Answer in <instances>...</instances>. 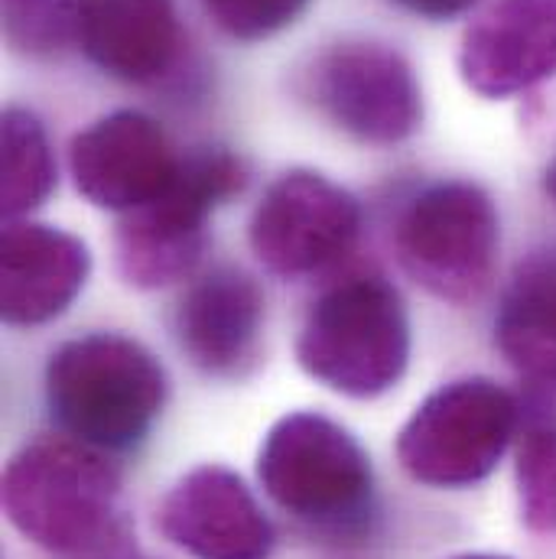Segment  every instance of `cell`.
<instances>
[{"label":"cell","mask_w":556,"mask_h":559,"mask_svg":"<svg viewBox=\"0 0 556 559\" xmlns=\"http://www.w3.org/2000/svg\"><path fill=\"white\" fill-rule=\"evenodd\" d=\"M498 248V209L469 179H442L419 189L394 225V251L404 274L452 306H472L492 289Z\"/></svg>","instance_id":"5b68a950"},{"label":"cell","mask_w":556,"mask_h":559,"mask_svg":"<svg viewBox=\"0 0 556 559\" xmlns=\"http://www.w3.org/2000/svg\"><path fill=\"white\" fill-rule=\"evenodd\" d=\"M258 478L277 508L322 531H352L371 511V459L322 414L280 417L261 442Z\"/></svg>","instance_id":"277c9868"},{"label":"cell","mask_w":556,"mask_h":559,"mask_svg":"<svg viewBox=\"0 0 556 559\" xmlns=\"http://www.w3.org/2000/svg\"><path fill=\"white\" fill-rule=\"evenodd\" d=\"M248 182L241 156L228 150H199L182 156L173 186L128 212L118 225V271L138 289H163L186 280L205 251V222Z\"/></svg>","instance_id":"52a82bcc"},{"label":"cell","mask_w":556,"mask_h":559,"mask_svg":"<svg viewBox=\"0 0 556 559\" xmlns=\"http://www.w3.org/2000/svg\"><path fill=\"white\" fill-rule=\"evenodd\" d=\"M264 325V296L258 283L222 267L196 280L176 309V338L189 361L215 378L238 374L255 348Z\"/></svg>","instance_id":"5bb4252c"},{"label":"cell","mask_w":556,"mask_h":559,"mask_svg":"<svg viewBox=\"0 0 556 559\" xmlns=\"http://www.w3.org/2000/svg\"><path fill=\"white\" fill-rule=\"evenodd\" d=\"M362 235V205L352 192L312 169H289L251 215V251L277 277H316L342 264Z\"/></svg>","instance_id":"9c48e42d"},{"label":"cell","mask_w":556,"mask_h":559,"mask_svg":"<svg viewBox=\"0 0 556 559\" xmlns=\"http://www.w3.org/2000/svg\"><path fill=\"white\" fill-rule=\"evenodd\" d=\"M296 361L335 394L355 401L388 394L411 361V319L401 293L378 274L329 286L299 329Z\"/></svg>","instance_id":"3957f363"},{"label":"cell","mask_w":556,"mask_h":559,"mask_svg":"<svg viewBox=\"0 0 556 559\" xmlns=\"http://www.w3.org/2000/svg\"><path fill=\"white\" fill-rule=\"evenodd\" d=\"M398 7H404L407 13H417L423 20H452L469 13L478 0H391Z\"/></svg>","instance_id":"44dd1931"},{"label":"cell","mask_w":556,"mask_h":559,"mask_svg":"<svg viewBox=\"0 0 556 559\" xmlns=\"http://www.w3.org/2000/svg\"><path fill=\"white\" fill-rule=\"evenodd\" d=\"M495 342L528 384L556 388V245L534 251L505 286Z\"/></svg>","instance_id":"2e32d148"},{"label":"cell","mask_w":556,"mask_h":559,"mask_svg":"<svg viewBox=\"0 0 556 559\" xmlns=\"http://www.w3.org/2000/svg\"><path fill=\"white\" fill-rule=\"evenodd\" d=\"M166 131L143 111H111L79 131L69 146L75 189L98 209L138 212L159 199L179 176Z\"/></svg>","instance_id":"30bf717a"},{"label":"cell","mask_w":556,"mask_h":559,"mask_svg":"<svg viewBox=\"0 0 556 559\" xmlns=\"http://www.w3.org/2000/svg\"><path fill=\"white\" fill-rule=\"evenodd\" d=\"M121 478L102 449L46 436L23 445L3 472L10 524L49 554L102 550L118 527Z\"/></svg>","instance_id":"7a4b0ae2"},{"label":"cell","mask_w":556,"mask_h":559,"mask_svg":"<svg viewBox=\"0 0 556 559\" xmlns=\"http://www.w3.org/2000/svg\"><path fill=\"white\" fill-rule=\"evenodd\" d=\"M79 49L111 79L159 82L182 52L173 0H82Z\"/></svg>","instance_id":"9a60e30c"},{"label":"cell","mask_w":556,"mask_h":559,"mask_svg":"<svg viewBox=\"0 0 556 559\" xmlns=\"http://www.w3.org/2000/svg\"><path fill=\"white\" fill-rule=\"evenodd\" d=\"M52 419L95 449H134L166 404L159 361L128 335L92 332L59 345L46 365Z\"/></svg>","instance_id":"6da1fadb"},{"label":"cell","mask_w":556,"mask_h":559,"mask_svg":"<svg viewBox=\"0 0 556 559\" xmlns=\"http://www.w3.org/2000/svg\"><path fill=\"white\" fill-rule=\"evenodd\" d=\"M3 39L23 56H52L79 46L82 0H0Z\"/></svg>","instance_id":"d6986e66"},{"label":"cell","mask_w":556,"mask_h":559,"mask_svg":"<svg viewBox=\"0 0 556 559\" xmlns=\"http://www.w3.org/2000/svg\"><path fill=\"white\" fill-rule=\"evenodd\" d=\"M56 189V156L43 121L26 108L0 118V205L7 222L39 209Z\"/></svg>","instance_id":"ac0fdd59"},{"label":"cell","mask_w":556,"mask_h":559,"mask_svg":"<svg viewBox=\"0 0 556 559\" xmlns=\"http://www.w3.org/2000/svg\"><path fill=\"white\" fill-rule=\"evenodd\" d=\"M521 429V397L492 378H459L433 391L398 436L404 472L429 488L485 481Z\"/></svg>","instance_id":"8992f818"},{"label":"cell","mask_w":556,"mask_h":559,"mask_svg":"<svg viewBox=\"0 0 556 559\" xmlns=\"http://www.w3.org/2000/svg\"><path fill=\"white\" fill-rule=\"evenodd\" d=\"M531 388V401H521L514 462L521 521L531 534L556 537V388Z\"/></svg>","instance_id":"e0dca14e"},{"label":"cell","mask_w":556,"mask_h":559,"mask_svg":"<svg viewBox=\"0 0 556 559\" xmlns=\"http://www.w3.org/2000/svg\"><path fill=\"white\" fill-rule=\"evenodd\" d=\"M309 98L329 124L371 146H394L423 124L417 72L385 43L352 39L326 49L309 72Z\"/></svg>","instance_id":"ba28073f"},{"label":"cell","mask_w":556,"mask_h":559,"mask_svg":"<svg viewBox=\"0 0 556 559\" xmlns=\"http://www.w3.org/2000/svg\"><path fill=\"white\" fill-rule=\"evenodd\" d=\"M212 23L241 43H261L293 26L309 0H202Z\"/></svg>","instance_id":"ffe728a7"},{"label":"cell","mask_w":556,"mask_h":559,"mask_svg":"<svg viewBox=\"0 0 556 559\" xmlns=\"http://www.w3.org/2000/svg\"><path fill=\"white\" fill-rule=\"evenodd\" d=\"M544 192L551 195V202H556V159L547 166V173H544Z\"/></svg>","instance_id":"7402d4cb"},{"label":"cell","mask_w":556,"mask_h":559,"mask_svg":"<svg viewBox=\"0 0 556 559\" xmlns=\"http://www.w3.org/2000/svg\"><path fill=\"white\" fill-rule=\"evenodd\" d=\"M452 559H511V557H501V554H462V557H452Z\"/></svg>","instance_id":"603a6c76"},{"label":"cell","mask_w":556,"mask_h":559,"mask_svg":"<svg viewBox=\"0 0 556 559\" xmlns=\"http://www.w3.org/2000/svg\"><path fill=\"white\" fill-rule=\"evenodd\" d=\"M92 274V254L82 238L10 218L0 238V316L7 325H43L62 316Z\"/></svg>","instance_id":"4fadbf2b"},{"label":"cell","mask_w":556,"mask_h":559,"mask_svg":"<svg viewBox=\"0 0 556 559\" xmlns=\"http://www.w3.org/2000/svg\"><path fill=\"white\" fill-rule=\"evenodd\" d=\"M459 75L482 98H514L556 75V0H488L462 33Z\"/></svg>","instance_id":"7c38bea8"},{"label":"cell","mask_w":556,"mask_h":559,"mask_svg":"<svg viewBox=\"0 0 556 559\" xmlns=\"http://www.w3.org/2000/svg\"><path fill=\"white\" fill-rule=\"evenodd\" d=\"M159 534L196 559H271L274 527L245 478L225 465L186 472L156 511Z\"/></svg>","instance_id":"8fae6325"}]
</instances>
